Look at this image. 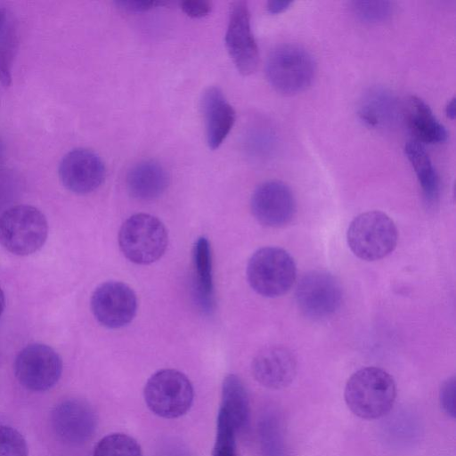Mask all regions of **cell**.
Returning a JSON list of instances; mask_svg holds the SVG:
<instances>
[{"mask_svg":"<svg viewBox=\"0 0 456 456\" xmlns=\"http://www.w3.org/2000/svg\"><path fill=\"white\" fill-rule=\"evenodd\" d=\"M219 411L232 422L237 431L245 428L248 422V392L241 379L235 374H229L223 380Z\"/></svg>","mask_w":456,"mask_h":456,"instance_id":"obj_20","label":"cell"},{"mask_svg":"<svg viewBox=\"0 0 456 456\" xmlns=\"http://www.w3.org/2000/svg\"><path fill=\"white\" fill-rule=\"evenodd\" d=\"M278 425L272 417L262 420L260 427L261 443L267 456H281V437Z\"/></svg>","mask_w":456,"mask_h":456,"instance_id":"obj_27","label":"cell"},{"mask_svg":"<svg viewBox=\"0 0 456 456\" xmlns=\"http://www.w3.org/2000/svg\"><path fill=\"white\" fill-rule=\"evenodd\" d=\"M194 291L197 304L205 314L214 310V285L210 245L200 237L193 247Z\"/></svg>","mask_w":456,"mask_h":456,"instance_id":"obj_19","label":"cell"},{"mask_svg":"<svg viewBox=\"0 0 456 456\" xmlns=\"http://www.w3.org/2000/svg\"><path fill=\"white\" fill-rule=\"evenodd\" d=\"M47 234L46 218L35 207L14 206L0 216V243L14 255L28 256L37 251Z\"/></svg>","mask_w":456,"mask_h":456,"instance_id":"obj_5","label":"cell"},{"mask_svg":"<svg viewBox=\"0 0 456 456\" xmlns=\"http://www.w3.org/2000/svg\"><path fill=\"white\" fill-rule=\"evenodd\" d=\"M168 235L163 223L150 214L129 216L118 232V245L123 255L137 265H149L165 253Z\"/></svg>","mask_w":456,"mask_h":456,"instance_id":"obj_3","label":"cell"},{"mask_svg":"<svg viewBox=\"0 0 456 456\" xmlns=\"http://www.w3.org/2000/svg\"><path fill=\"white\" fill-rule=\"evenodd\" d=\"M403 115L409 129L415 136V141L433 144L447 139L445 127L421 99L416 96L409 97L403 106Z\"/></svg>","mask_w":456,"mask_h":456,"instance_id":"obj_18","label":"cell"},{"mask_svg":"<svg viewBox=\"0 0 456 456\" xmlns=\"http://www.w3.org/2000/svg\"><path fill=\"white\" fill-rule=\"evenodd\" d=\"M236 428L220 411L216 419V435L213 456H239L236 447Z\"/></svg>","mask_w":456,"mask_h":456,"instance_id":"obj_23","label":"cell"},{"mask_svg":"<svg viewBox=\"0 0 456 456\" xmlns=\"http://www.w3.org/2000/svg\"><path fill=\"white\" fill-rule=\"evenodd\" d=\"M181 8L191 18H201L211 12L212 4L207 0H186L181 3Z\"/></svg>","mask_w":456,"mask_h":456,"instance_id":"obj_29","label":"cell"},{"mask_svg":"<svg viewBox=\"0 0 456 456\" xmlns=\"http://www.w3.org/2000/svg\"><path fill=\"white\" fill-rule=\"evenodd\" d=\"M0 456H28L26 440L17 429L0 425Z\"/></svg>","mask_w":456,"mask_h":456,"instance_id":"obj_25","label":"cell"},{"mask_svg":"<svg viewBox=\"0 0 456 456\" xmlns=\"http://www.w3.org/2000/svg\"><path fill=\"white\" fill-rule=\"evenodd\" d=\"M51 421L55 434L64 442L80 444L96 429L97 419L91 405L81 399H67L53 410Z\"/></svg>","mask_w":456,"mask_h":456,"instance_id":"obj_14","label":"cell"},{"mask_svg":"<svg viewBox=\"0 0 456 456\" xmlns=\"http://www.w3.org/2000/svg\"><path fill=\"white\" fill-rule=\"evenodd\" d=\"M296 277L293 257L281 248H261L248 262V281L256 293L265 297H277L288 292Z\"/></svg>","mask_w":456,"mask_h":456,"instance_id":"obj_4","label":"cell"},{"mask_svg":"<svg viewBox=\"0 0 456 456\" xmlns=\"http://www.w3.org/2000/svg\"><path fill=\"white\" fill-rule=\"evenodd\" d=\"M344 396L354 414L365 419H376L387 414L394 406L396 387L386 370L365 367L348 379Z\"/></svg>","mask_w":456,"mask_h":456,"instance_id":"obj_1","label":"cell"},{"mask_svg":"<svg viewBox=\"0 0 456 456\" xmlns=\"http://www.w3.org/2000/svg\"><path fill=\"white\" fill-rule=\"evenodd\" d=\"M143 397L147 407L155 415L175 419L190 410L194 392L190 379L183 372L163 369L149 378Z\"/></svg>","mask_w":456,"mask_h":456,"instance_id":"obj_6","label":"cell"},{"mask_svg":"<svg viewBox=\"0 0 456 456\" xmlns=\"http://www.w3.org/2000/svg\"><path fill=\"white\" fill-rule=\"evenodd\" d=\"M4 295L2 289L0 288V316L4 309Z\"/></svg>","mask_w":456,"mask_h":456,"instance_id":"obj_33","label":"cell"},{"mask_svg":"<svg viewBox=\"0 0 456 456\" xmlns=\"http://www.w3.org/2000/svg\"><path fill=\"white\" fill-rule=\"evenodd\" d=\"M456 381L455 378L447 379L441 385L439 391V402L444 411L449 416H456Z\"/></svg>","mask_w":456,"mask_h":456,"instance_id":"obj_28","label":"cell"},{"mask_svg":"<svg viewBox=\"0 0 456 456\" xmlns=\"http://www.w3.org/2000/svg\"><path fill=\"white\" fill-rule=\"evenodd\" d=\"M94 456H142V452L134 438L126 434L113 433L97 443Z\"/></svg>","mask_w":456,"mask_h":456,"instance_id":"obj_22","label":"cell"},{"mask_svg":"<svg viewBox=\"0 0 456 456\" xmlns=\"http://www.w3.org/2000/svg\"><path fill=\"white\" fill-rule=\"evenodd\" d=\"M129 194L139 200H152L167 190L169 176L162 165L155 160H143L133 166L126 175Z\"/></svg>","mask_w":456,"mask_h":456,"instance_id":"obj_17","label":"cell"},{"mask_svg":"<svg viewBox=\"0 0 456 456\" xmlns=\"http://www.w3.org/2000/svg\"><path fill=\"white\" fill-rule=\"evenodd\" d=\"M91 309L99 323L110 329L127 325L137 311L134 290L121 281H106L92 294Z\"/></svg>","mask_w":456,"mask_h":456,"instance_id":"obj_10","label":"cell"},{"mask_svg":"<svg viewBox=\"0 0 456 456\" xmlns=\"http://www.w3.org/2000/svg\"><path fill=\"white\" fill-rule=\"evenodd\" d=\"M6 13L4 9H0V30L5 23Z\"/></svg>","mask_w":456,"mask_h":456,"instance_id":"obj_34","label":"cell"},{"mask_svg":"<svg viewBox=\"0 0 456 456\" xmlns=\"http://www.w3.org/2000/svg\"><path fill=\"white\" fill-rule=\"evenodd\" d=\"M255 218L268 227L288 224L296 212V200L290 188L281 181H267L254 191L250 200Z\"/></svg>","mask_w":456,"mask_h":456,"instance_id":"obj_12","label":"cell"},{"mask_svg":"<svg viewBox=\"0 0 456 456\" xmlns=\"http://www.w3.org/2000/svg\"><path fill=\"white\" fill-rule=\"evenodd\" d=\"M166 2L157 0H120L116 1V4L127 12H140L150 9L161 6Z\"/></svg>","mask_w":456,"mask_h":456,"instance_id":"obj_30","label":"cell"},{"mask_svg":"<svg viewBox=\"0 0 456 456\" xmlns=\"http://www.w3.org/2000/svg\"><path fill=\"white\" fill-rule=\"evenodd\" d=\"M356 15L366 21H380L391 13V4L387 1H357L353 3Z\"/></svg>","mask_w":456,"mask_h":456,"instance_id":"obj_26","label":"cell"},{"mask_svg":"<svg viewBox=\"0 0 456 456\" xmlns=\"http://www.w3.org/2000/svg\"><path fill=\"white\" fill-rule=\"evenodd\" d=\"M398 232L394 221L384 212L367 211L354 217L346 232L351 251L365 261L389 255L396 247Z\"/></svg>","mask_w":456,"mask_h":456,"instance_id":"obj_2","label":"cell"},{"mask_svg":"<svg viewBox=\"0 0 456 456\" xmlns=\"http://www.w3.org/2000/svg\"><path fill=\"white\" fill-rule=\"evenodd\" d=\"M295 297L301 313L313 320H323L333 315L342 302V288L331 273L311 271L298 281Z\"/></svg>","mask_w":456,"mask_h":456,"instance_id":"obj_8","label":"cell"},{"mask_svg":"<svg viewBox=\"0 0 456 456\" xmlns=\"http://www.w3.org/2000/svg\"><path fill=\"white\" fill-rule=\"evenodd\" d=\"M265 73L269 84L280 94L291 95L304 91L313 82L315 64L304 48L284 45L269 55Z\"/></svg>","mask_w":456,"mask_h":456,"instance_id":"obj_7","label":"cell"},{"mask_svg":"<svg viewBox=\"0 0 456 456\" xmlns=\"http://www.w3.org/2000/svg\"><path fill=\"white\" fill-rule=\"evenodd\" d=\"M252 373L262 386L281 389L289 386L297 373V361L288 348L273 346L261 350L253 359Z\"/></svg>","mask_w":456,"mask_h":456,"instance_id":"obj_15","label":"cell"},{"mask_svg":"<svg viewBox=\"0 0 456 456\" xmlns=\"http://www.w3.org/2000/svg\"><path fill=\"white\" fill-rule=\"evenodd\" d=\"M445 112L448 118L453 119L455 117V99H452L446 105Z\"/></svg>","mask_w":456,"mask_h":456,"instance_id":"obj_32","label":"cell"},{"mask_svg":"<svg viewBox=\"0 0 456 456\" xmlns=\"http://www.w3.org/2000/svg\"><path fill=\"white\" fill-rule=\"evenodd\" d=\"M200 108L203 114L208 147L217 149L224 141L235 122V111L223 92L216 86L207 88L201 96Z\"/></svg>","mask_w":456,"mask_h":456,"instance_id":"obj_16","label":"cell"},{"mask_svg":"<svg viewBox=\"0 0 456 456\" xmlns=\"http://www.w3.org/2000/svg\"><path fill=\"white\" fill-rule=\"evenodd\" d=\"M60 179L69 191L86 194L96 190L105 177L102 159L88 149H74L68 152L59 166Z\"/></svg>","mask_w":456,"mask_h":456,"instance_id":"obj_13","label":"cell"},{"mask_svg":"<svg viewBox=\"0 0 456 456\" xmlns=\"http://www.w3.org/2000/svg\"><path fill=\"white\" fill-rule=\"evenodd\" d=\"M292 4L290 1H269L266 4V9L270 13L276 14L282 12L289 7Z\"/></svg>","mask_w":456,"mask_h":456,"instance_id":"obj_31","label":"cell"},{"mask_svg":"<svg viewBox=\"0 0 456 456\" xmlns=\"http://www.w3.org/2000/svg\"><path fill=\"white\" fill-rule=\"evenodd\" d=\"M227 51L238 71L244 76L255 72L259 61L256 42L250 24V12L247 4H232L225 34Z\"/></svg>","mask_w":456,"mask_h":456,"instance_id":"obj_11","label":"cell"},{"mask_svg":"<svg viewBox=\"0 0 456 456\" xmlns=\"http://www.w3.org/2000/svg\"><path fill=\"white\" fill-rule=\"evenodd\" d=\"M404 151L416 173L424 199L429 204L435 203L439 196V178L423 144L415 140L409 141Z\"/></svg>","mask_w":456,"mask_h":456,"instance_id":"obj_21","label":"cell"},{"mask_svg":"<svg viewBox=\"0 0 456 456\" xmlns=\"http://www.w3.org/2000/svg\"><path fill=\"white\" fill-rule=\"evenodd\" d=\"M0 34V81L8 86L12 82V67L16 50V33L12 27L4 28Z\"/></svg>","mask_w":456,"mask_h":456,"instance_id":"obj_24","label":"cell"},{"mask_svg":"<svg viewBox=\"0 0 456 456\" xmlns=\"http://www.w3.org/2000/svg\"><path fill=\"white\" fill-rule=\"evenodd\" d=\"M62 372V362L56 351L44 344H31L16 356L14 373L25 388L43 392L52 388L59 381Z\"/></svg>","mask_w":456,"mask_h":456,"instance_id":"obj_9","label":"cell"}]
</instances>
